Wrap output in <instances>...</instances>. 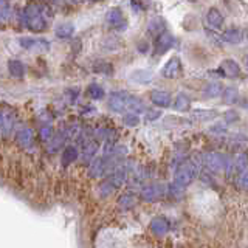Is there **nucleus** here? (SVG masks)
Returning <instances> with one entry per match:
<instances>
[{
  "label": "nucleus",
  "instance_id": "nucleus-1",
  "mask_svg": "<svg viewBox=\"0 0 248 248\" xmlns=\"http://www.w3.org/2000/svg\"><path fill=\"white\" fill-rule=\"evenodd\" d=\"M25 19L27 25L31 31H44L45 30V19L42 16V8L39 5L31 3L25 8Z\"/></svg>",
  "mask_w": 248,
  "mask_h": 248
},
{
  "label": "nucleus",
  "instance_id": "nucleus-2",
  "mask_svg": "<svg viewBox=\"0 0 248 248\" xmlns=\"http://www.w3.org/2000/svg\"><path fill=\"white\" fill-rule=\"evenodd\" d=\"M194 175H196V168H194L191 163H183V165H180L177 169L174 183L178 188H183V186L189 185L192 182Z\"/></svg>",
  "mask_w": 248,
  "mask_h": 248
},
{
  "label": "nucleus",
  "instance_id": "nucleus-3",
  "mask_svg": "<svg viewBox=\"0 0 248 248\" xmlns=\"http://www.w3.org/2000/svg\"><path fill=\"white\" fill-rule=\"evenodd\" d=\"M129 98L130 95L126 92H115L112 93L110 99H108V107H110L113 112H123L124 108H127Z\"/></svg>",
  "mask_w": 248,
  "mask_h": 248
},
{
  "label": "nucleus",
  "instance_id": "nucleus-4",
  "mask_svg": "<svg viewBox=\"0 0 248 248\" xmlns=\"http://www.w3.org/2000/svg\"><path fill=\"white\" fill-rule=\"evenodd\" d=\"M182 73V64H180V59H178L177 56L170 58L169 62L165 65V68H163L161 75L168 78V79H174V78H178Z\"/></svg>",
  "mask_w": 248,
  "mask_h": 248
},
{
  "label": "nucleus",
  "instance_id": "nucleus-5",
  "mask_svg": "<svg viewBox=\"0 0 248 248\" xmlns=\"http://www.w3.org/2000/svg\"><path fill=\"white\" fill-rule=\"evenodd\" d=\"M174 45V36L170 33H163L155 39V53L163 54L166 50H169Z\"/></svg>",
  "mask_w": 248,
  "mask_h": 248
},
{
  "label": "nucleus",
  "instance_id": "nucleus-6",
  "mask_svg": "<svg viewBox=\"0 0 248 248\" xmlns=\"http://www.w3.org/2000/svg\"><path fill=\"white\" fill-rule=\"evenodd\" d=\"M20 45L23 46L25 50H48L50 48V44L44 41V39H31V37H20Z\"/></svg>",
  "mask_w": 248,
  "mask_h": 248
},
{
  "label": "nucleus",
  "instance_id": "nucleus-7",
  "mask_svg": "<svg viewBox=\"0 0 248 248\" xmlns=\"http://www.w3.org/2000/svg\"><path fill=\"white\" fill-rule=\"evenodd\" d=\"M106 20L110 27L113 28H123L121 25L126 27V20L123 17V13L118 8H112V10H108L107 14H106Z\"/></svg>",
  "mask_w": 248,
  "mask_h": 248
},
{
  "label": "nucleus",
  "instance_id": "nucleus-8",
  "mask_svg": "<svg viewBox=\"0 0 248 248\" xmlns=\"http://www.w3.org/2000/svg\"><path fill=\"white\" fill-rule=\"evenodd\" d=\"M220 70H222V73L225 76H228V78H236L240 75V67L236 61H232V59H225L222 61V65H220Z\"/></svg>",
  "mask_w": 248,
  "mask_h": 248
},
{
  "label": "nucleus",
  "instance_id": "nucleus-9",
  "mask_svg": "<svg viewBox=\"0 0 248 248\" xmlns=\"http://www.w3.org/2000/svg\"><path fill=\"white\" fill-rule=\"evenodd\" d=\"M151 101L158 107H169L170 106V95L163 90H152L151 92Z\"/></svg>",
  "mask_w": 248,
  "mask_h": 248
},
{
  "label": "nucleus",
  "instance_id": "nucleus-10",
  "mask_svg": "<svg viewBox=\"0 0 248 248\" xmlns=\"http://www.w3.org/2000/svg\"><path fill=\"white\" fill-rule=\"evenodd\" d=\"M206 23H208V27H211L213 30H220L222 28L223 17H222V14L219 13V10L211 8V10L206 13Z\"/></svg>",
  "mask_w": 248,
  "mask_h": 248
},
{
  "label": "nucleus",
  "instance_id": "nucleus-11",
  "mask_svg": "<svg viewBox=\"0 0 248 248\" xmlns=\"http://www.w3.org/2000/svg\"><path fill=\"white\" fill-rule=\"evenodd\" d=\"M151 230L154 234L157 236H165L169 231V222L165 219V217H155L151 222Z\"/></svg>",
  "mask_w": 248,
  "mask_h": 248
},
{
  "label": "nucleus",
  "instance_id": "nucleus-12",
  "mask_svg": "<svg viewBox=\"0 0 248 248\" xmlns=\"http://www.w3.org/2000/svg\"><path fill=\"white\" fill-rule=\"evenodd\" d=\"M163 194V188L160 185H151V186H146L141 192V197L147 202H154V200H158Z\"/></svg>",
  "mask_w": 248,
  "mask_h": 248
},
{
  "label": "nucleus",
  "instance_id": "nucleus-13",
  "mask_svg": "<svg viewBox=\"0 0 248 248\" xmlns=\"http://www.w3.org/2000/svg\"><path fill=\"white\" fill-rule=\"evenodd\" d=\"M130 79L134 82H140V84H147L154 79V75L151 70H144V68H138L134 73L130 75Z\"/></svg>",
  "mask_w": 248,
  "mask_h": 248
},
{
  "label": "nucleus",
  "instance_id": "nucleus-14",
  "mask_svg": "<svg viewBox=\"0 0 248 248\" xmlns=\"http://www.w3.org/2000/svg\"><path fill=\"white\" fill-rule=\"evenodd\" d=\"M189 106H191V99L186 93H178L174 99V110L177 112H188L189 110Z\"/></svg>",
  "mask_w": 248,
  "mask_h": 248
},
{
  "label": "nucleus",
  "instance_id": "nucleus-15",
  "mask_svg": "<svg viewBox=\"0 0 248 248\" xmlns=\"http://www.w3.org/2000/svg\"><path fill=\"white\" fill-rule=\"evenodd\" d=\"M147 31H149L151 34L154 36H161L163 33H165V20H163L161 17H154L151 19L149 22V27H147Z\"/></svg>",
  "mask_w": 248,
  "mask_h": 248
},
{
  "label": "nucleus",
  "instance_id": "nucleus-16",
  "mask_svg": "<svg viewBox=\"0 0 248 248\" xmlns=\"http://www.w3.org/2000/svg\"><path fill=\"white\" fill-rule=\"evenodd\" d=\"M222 39L225 42H230V44H239L240 41H242V33L236 28H231V30L225 31V33L222 34Z\"/></svg>",
  "mask_w": 248,
  "mask_h": 248
},
{
  "label": "nucleus",
  "instance_id": "nucleus-17",
  "mask_svg": "<svg viewBox=\"0 0 248 248\" xmlns=\"http://www.w3.org/2000/svg\"><path fill=\"white\" fill-rule=\"evenodd\" d=\"M17 143L23 147H30L33 144V132L30 129H22L17 134Z\"/></svg>",
  "mask_w": 248,
  "mask_h": 248
},
{
  "label": "nucleus",
  "instance_id": "nucleus-18",
  "mask_svg": "<svg viewBox=\"0 0 248 248\" xmlns=\"http://www.w3.org/2000/svg\"><path fill=\"white\" fill-rule=\"evenodd\" d=\"M239 98V92L236 87H227L222 93V101L225 104H234Z\"/></svg>",
  "mask_w": 248,
  "mask_h": 248
},
{
  "label": "nucleus",
  "instance_id": "nucleus-19",
  "mask_svg": "<svg viewBox=\"0 0 248 248\" xmlns=\"http://www.w3.org/2000/svg\"><path fill=\"white\" fill-rule=\"evenodd\" d=\"M8 70H10V73L14 76V78H22L23 73H25V67L20 61H10L8 62Z\"/></svg>",
  "mask_w": 248,
  "mask_h": 248
},
{
  "label": "nucleus",
  "instance_id": "nucleus-20",
  "mask_svg": "<svg viewBox=\"0 0 248 248\" xmlns=\"http://www.w3.org/2000/svg\"><path fill=\"white\" fill-rule=\"evenodd\" d=\"M54 33H56L58 37L65 39V37H70L75 33V27L72 25V23H61V25H58V28L54 30Z\"/></svg>",
  "mask_w": 248,
  "mask_h": 248
},
{
  "label": "nucleus",
  "instance_id": "nucleus-21",
  "mask_svg": "<svg viewBox=\"0 0 248 248\" xmlns=\"http://www.w3.org/2000/svg\"><path fill=\"white\" fill-rule=\"evenodd\" d=\"M78 158V149L73 146H68L64 149V152H62V161H64V165H70L72 161H75Z\"/></svg>",
  "mask_w": 248,
  "mask_h": 248
},
{
  "label": "nucleus",
  "instance_id": "nucleus-22",
  "mask_svg": "<svg viewBox=\"0 0 248 248\" xmlns=\"http://www.w3.org/2000/svg\"><path fill=\"white\" fill-rule=\"evenodd\" d=\"M87 95H89L92 99H103L104 95H106V92H104L103 87H101V85H98V84H92V85H89V89H87Z\"/></svg>",
  "mask_w": 248,
  "mask_h": 248
},
{
  "label": "nucleus",
  "instance_id": "nucleus-23",
  "mask_svg": "<svg viewBox=\"0 0 248 248\" xmlns=\"http://www.w3.org/2000/svg\"><path fill=\"white\" fill-rule=\"evenodd\" d=\"M0 123H2V132H3V134H8V130L14 126V124H13V115H10L8 112H2Z\"/></svg>",
  "mask_w": 248,
  "mask_h": 248
},
{
  "label": "nucleus",
  "instance_id": "nucleus-24",
  "mask_svg": "<svg viewBox=\"0 0 248 248\" xmlns=\"http://www.w3.org/2000/svg\"><path fill=\"white\" fill-rule=\"evenodd\" d=\"M127 108H130L132 112H143L144 110V106L141 103V99L140 98H135V96H130L129 98V104H127Z\"/></svg>",
  "mask_w": 248,
  "mask_h": 248
},
{
  "label": "nucleus",
  "instance_id": "nucleus-25",
  "mask_svg": "<svg viewBox=\"0 0 248 248\" xmlns=\"http://www.w3.org/2000/svg\"><path fill=\"white\" fill-rule=\"evenodd\" d=\"M220 93H223V92H222V85H220L219 82L209 84L208 87L205 89V95H206V96H211V98H214V96H217V95H220Z\"/></svg>",
  "mask_w": 248,
  "mask_h": 248
},
{
  "label": "nucleus",
  "instance_id": "nucleus-26",
  "mask_svg": "<svg viewBox=\"0 0 248 248\" xmlns=\"http://www.w3.org/2000/svg\"><path fill=\"white\" fill-rule=\"evenodd\" d=\"M106 170L104 168V161L103 160H96L95 163H93V166L90 168V172L93 177H96V175H101Z\"/></svg>",
  "mask_w": 248,
  "mask_h": 248
},
{
  "label": "nucleus",
  "instance_id": "nucleus-27",
  "mask_svg": "<svg viewBox=\"0 0 248 248\" xmlns=\"http://www.w3.org/2000/svg\"><path fill=\"white\" fill-rule=\"evenodd\" d=\"M138 123H140V120H138L137 115H134V113H126V115H124V124H126V126L134 127V126H137Z\"/></svg>",
  "mask_w": 248,
  "mask_h": 248
},
{
  "label": "nucleus",
  "instance_id": "nucleus-28",
  "mask_svg": "<svg viewBox=\"0 0 248 248\" xmlns=\"http://www.w3.org/2000/svg\"><path fill=\"white\" fill-rule=\"evenodd\" d=\"M8 14H10V5L2 0V2H0V20L6 22L8 20Z\"/></svg>",
  "mask_w": 248,
  "mask_h": 248
},
{
  "label": "nucleus",
  "instance_id": "nucleus-29",
  "mask_svg": "<svg viewBox=\"0 0 248 248\" xmlns=\"http://www.w3.org/2000/svg\"><path fill=\"white\" fill-rule=\"evenodd\" d=\"M216 116V110H197L196 112V118L197 120H208Z\"/></svg>",
  "mask_w": 248,
  "mask_h": 248
},
{
  "label": "nucleus",
  "instance_id": "nucleus-30",
  "mask_svg": "<svg viewBox=\"0 0 248 248\" xmlns=\"http://www.w3.org/2000/svg\"><path fill=\"white\" fill-rule=\"evenodd\" d=\"M41 138H42V140H48V138H51V127H50V126H44V127L41 129Z\"/></svg>",
  "mask_w": 248,
  "mask_h": 248
},
{
  "label": "nucleus",
  "instance_id": "nucleus-31",
  "mask_svg": "<svg viewBox=\"0 0 248 248\" xmlns=\"http://www.w3.org/2000/svg\"><path fill=\"white\" fill-rule=\"evenodd\" d=\"M237 118H239V115L234 110H228L227 113H225V120H227V123H232V121H236Z\"/></svg>",
  "mask_w": 248,
  "mask_h": 248
},
{
  "label": "nucleus",
  "instance_id": "nucleus-32",
  "mask_svg": "<svg viewBox=\"0 0 248 248\" xmlns=\"http://www.w3.org/2000/svg\"><path fill=\"white\" fill-rule=\"evenodd\" d=\"M160 115H161V112H158V110H149V112L146 113V120H147V121L157 120Z\"/></svg>",
  "mask_w": 248,
  "mask_h": 248
},
{
  "label": "nucleus",
  "instance_id": "nucleus-33",
  "mask_svg": "<svg viewBox=\"0 0 248 248\" xmlns=\"http://www.w3.org/2000/svg\"><path fill=\"white\" fill-rule=\"evenodd\" d=\"M240 183H242L244 186H248V170H245V172L242 174V178H240Z\"/></svg>",
  "mask_w": 248,
  "mask_h": 248
},
{
  "label": "nucleus",
  "instance_id": "nucleus-34",
  "mask_svg": "<svg viewBox=\"0 0 248 248\" xmlns=\"http://www.w3.org/2000/svg\"><path fill=\"white\" fill-rule=\"evenodd\" d=\"M245 62H247V67H248V56L245 58Z\"/></svg>",
  "mask_w": 248,
  "mask_h": 248
}]
</instances>
